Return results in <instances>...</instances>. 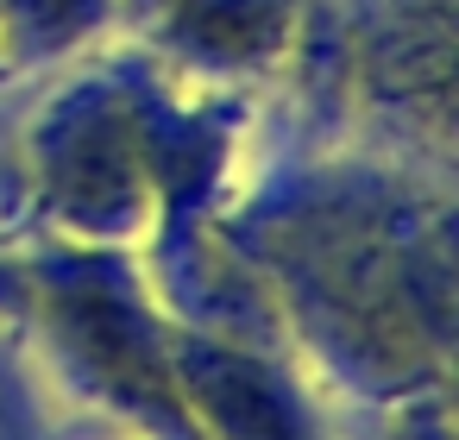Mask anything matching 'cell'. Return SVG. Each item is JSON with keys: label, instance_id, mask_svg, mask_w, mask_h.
<instances>
[{"label": "cell", "instance_id": "cell-5", "mask_svg": "<svg viewBox=\"0 0 459 440\" xmlns=\"http://www.w3.org/2000/svg\"><path fill=\"white\" fill-rule=\"evenodd\" d=\"M315 0H120L152 64L195 82L277 76L308 39Z\"/></svg>", "mask_w": 459, "mask_h": 440}, {"label": "cell", "instance_id": "cell-2", "mask_svg": "<svg viewBox=\"0 0 459 440\" xmlns=\"http://www.w3.org/2000/svg\"><path fill=\"white\" fill-rule=\"evenodd\" d=\"M32 333L70 396L114 415L145 440H202L170 365V315L126 246L45 239L26 264Z\"/></svg>", "mask_w": 459, "mask_h": 440}, {"label": "cell", "instance_id": "cell-3", "mask_svg": "<svg viewBox=\"0 0 459 440\" xmlns=\"http://www.w3.org/2000/svg\"><path fill=\"white\" fill-rule=\"evenodd\" d=\"M26 189L45 239L139 252L158 227V183L139 120V70H89L64 82L26 126Z\"/></svg>", "mask_w": 459, "mask_h": 440}, {"label": "cell", "instance_id": "cell-6", "mask_svg": "<svg viewBox=\"0 0 459 440\" xmlns=\"http://www.w3.org/2000/svg\"><path fill=\"white\" fill-rule=\"evenodd\" d=\"M359 82L377 108L440 139L453 101V7L446 0H371L359 20Z\"/></svg>", "mask_w": 459, "mask_h": 440}, {"label": "cell", "instance_id": "cell-4", "mask_svg": "<svg viewBox=\"0 0 459 440\" xmlns=\"http://www.w3.org/2000/svg\"><path fill=\"white\" fill-rule=\"evenodd\" d=\"M170 365L202 440H333L315 415L308 377H296L277 346L170 321Z\"/></svg>", "mask_w": 459, "mask_h": 440}, {"label": "cell", "instance_id": "cell-1", "mask_svg": "<svg viewBox=\"0 0 459 440\" xmlns=\"http://www.w3.org/2000/svg\"><path fill=\"white\" fill-rule=\"evenodd\" d=\"M214 227L252 264L277 333L371 409H421L453 371V239L421 189L321 164L277 177Z\"/></svg>", "mask_w": 459, "mask_h": 440}, {"label": "cell", "instance_id": "cell-7", "mask_svg": "<svg viewBox=\"0 0 459 440\" xmlns=\"http://www.w3.org/2000/svg\"><path fill=\"white\" fill-rule=\"evenodd\" d=\"M120 20V0H0V64L39 70Z\"/></svg>", "mask_w": 459, "mask_h": 440}]
</instances>
